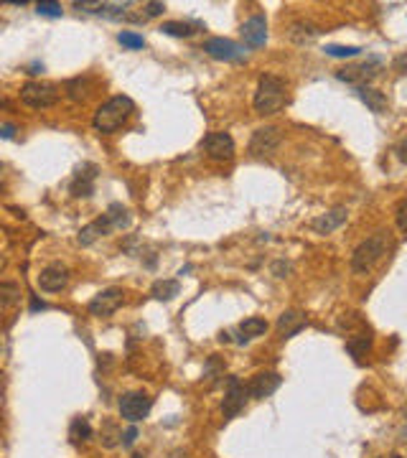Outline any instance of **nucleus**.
<instances>
[{
    "mask_svg": "<svg viewBox=\"0 0 407 458\" xmlns=\"http://www.w3.org/2000/svg\"><path fill=\"white\" fill-rule=\"evenodd\" d=\"M133 112H135V102L130 100V97L115 95V97H110L104 104L97 107L95 118H92V127H95L97 133L110 135L125 125L127 120L133 118Z\"/></svg>",
    "mask_w": 407,
    "mask_h": 458,
    "instance_id": "1",
    "label": "nucleus"
},
{
    "mask_svg": "<svg viewBox=\"0 0 407 458\" xmlns=\"http://www.w3.org/2000/svg\"><path fill=\"white\" fill-rule=\"evenodd\" d=\"M285 79L278 74H262L257 81V89H255V112L257 115H275V112H280L285 107Z\"/></svg>",
    "mask_w": 407,
    "mask_h": 458,
    "instance_id": "2",
    "label": "nucleus"
},
{
    "mask_svg": "<svg viewBox=\"0 0 407 458\" xmlns=\"http://www.w3.org/2000/svg\"><path fill=\"white\" fill-rule=\"evenodd\" d=\"M387 247H390L387 232H374L372 237H367L364 242L356 244L354 255H351V273L354 275L372 273L374 265L387 255Z\"/></svg>",
    "mask_w": 407,
    "mask_h": 458,
    "instance_id": "3",
    "label": "nucleus"
},
{
    "mask_svg": "<svg viewBox=\"0 0 407 458\" xmlns=\"http://www.w3.org/2000/svg\"><path fill=\"white\" fill-rule=\"evenodd\" d=\"M59 87L51 84V81H26L21 87V102L29 104L31 110H46L51 104L59 102Z\"/></svg>",
    "mask_w": 407,
    "mask_h": 458,
    "instance_id": "4",
    "label": "nucleus"
},
{
    "mask_svg": "<svg viewBox=\"0 0 407 458\" xmlns=\"http://www.w3.org/2000/svg\"><path fill=\"white\" fill-rule=\"evenodd\" d=\"M379 69H382V59L377 56H372V59L362 61V64H354V67H344L336 72V79L339 81H346L351 87H369V81L379 74Z\"/></svg>",
    "mask_w": 407,
    "mask_h": 458,
    "instance_id": "5",
    "label": "nucleus"
},
{
    "mask_svg": "<svg viewBox=\"0 0 407 458\" xmlns=\"http://www.w3.org/2000/svg\"><path fill=\"white\" fill-rule=\"evenodd\" d=\"M118 407H120V418L127 420L130 425H135V423H141L148 418L150 407H153V400H150L145 392H125V395L120 397Z\"/></svg>",
    "mask_w": 407,
    "mask_h": 458,
    "instance_id": "6",
    "label": "nucleus"
},
{
    "mask_svg": "<svg viewBox=\"0 0 407 458\" xmlns=\"http://www.w3.org/2000/svg\"><path fill=\"white\" fill-rule=\"evenodd\" d=\"M247 395H250V390L242 384V379L227 377V390H224V400H222V415L227 420H232V418H237L242 413Z\"/></svg>",
    "mask_w": 407,
    "mask_h": 458,
    "instance_id": "7",
    "label": "nucleus"
},
{
    "mask_svg": "<svg viewBox=\"0 0 407 458\" xmlns=\"http://www.w3.org/2000/svg\"><path fill=\"white\" fill-rule=\"evenodd\" d=\"M201 150L212 161H232L234 158V138L230 133H207L201 138Z\"/></svg>",
    "mask_w": 407,
    "mask_h": 458,
    "instance_id": "8",
    "label": "nucleus"
},
{
    "mask_svg": "<svg viewBox=\"0 0 407 458\" xmlns=\"http://www.w3.org/2000/svg\"><path fill=\"white\" fill-rule=\"evenodd\" d=\"M204 52L216 61H244L247 59V52H244V46L234 44L230 38H222V36H214V38H207L204 41Z\"/></svg>",
    "mask_w": 407,
    "mask_h": 458,
    "instance_id": "9",
    "label": "nucleus"
},
{
    "mask_svg": "<svg viewBox=\"0 0 407 458\" xmlns=\"http://www.w3.org/2000/svg\"><path fill=\"white\" fill-rule=\"evenodd\" d=\"M282 143V133L280 127L275 125H265V127H257L250 138V153L252 155H270L278 150V145Z\"/></svg>",
    "mask_w": 407,
    "mask_h": 458,
    "instance_id": "10",
    "label": "nucleus"
},
{
    "mask_svg": "<svg viewBox=\"0 0 407 458\" xmlns=\"http://www.w3.org/2000/svg\"><path fill=\"white\" fill-rule=\"evenodd\" d=\"M122 306V290L120 288H104L89 301V313L97 318H110L115 310Z\"/></svg>",
    "mask_w": 407,
    "mask_h": 458,
    "instance_id": "11",
    "label": "nucleus"
},
{
    "mask_svg": "<svg viewBox=\"0 0 407 458\" xmlns=\"http://www.w3.org/2000/svg\"><path fill=\"white\" fill-rule=\"evenodd\" d=\"M95 178H97L95 163H81L79 168L74 171V178H72V186H69L72 196L74 199H89L95 194Z\"/></svg>",
    "mask_w": 407,
    "mask_h": 458,
    "instance_id": "12",
    "label": "nucleus"
},
{
    "mask_svg": "<svg viewBox=\"0 0 407 458\" xmlns=\"http://www.w3.org/2000/svg\"><path fill=\"white\" fill-rule=\"evenodd\" d=\"M69 283V270L59 262H54V265L44 267L41 275H38V288L44 290V293H59V290L67 288Z\"/></svg>",
    "mask_w": 407,
    "mask_h": 458,
    "instance_id": "13",
    "label": "nucleus"
},
{
    "mask_svg": "<svg viewBox=\"0 0 407 458\" xmlns=\"http://www.w3.org/2000/svg\"><path fill=\"white\" fill-rule=\"evenodd\" d=\"M239 33H242V41L250 49H260V46L267 44V21L265 15H252V18H247V21L242 23V29H239Z\"/></svg>",
    "mask_w": 407,
    "mask_h": 458,
    "instance_id": "14",
    "label": "nucleus"
},
{
    "mask_svg": "<svg viewBox=\"0 0 407 458\" xmlns=\"http://www.w3.org/2000/svg\"><path fill=\"white\" fill-rule=\"evenodd\" d=\"M346 219H349L346 207H333V209H328L326 214L316 216V219L311 222V229L316 232V235H331V232H336V229L344 227Z\"/></svg>",
    "mask_w": 407,
    "mask_h": 458,
    "instance_id": "15",
    "label": "nucleus"
},
{
    "mask_svg": "<svg viewBox=\"0 0 407 458\" xmlns=\"http://www.w3.org/2000/svg\"><path fill=\"white\" fill-rule=\"evenodd\" d=\"M282 384V377L278 372H260L252 377V382L247 384V390L255 400H267L270 395L278 392V387Z\"/></svg>",
    "mask_w": 407,
    "mask_h": 458,
    "instance_id": "16",
    "label": "nucleus"
},
{
    "mask_svg": "<svg viewBox=\"0 0 407 458\" xmlns=\"http://www.w3.org/2000/svg\"><path fill=\"white\" fill-rule=\"evenodd\" d=\"M112 229V224H110V219L107 216H99V219H95V222H89L87 227H81L79 229V237H77V242L81 244V247H89L92 242H97L99 237L102 235H107Z\"/></svg>",
    "mask_w": 407,
    "mask_h": 458,
    "instance_id": "17",
    "label": "nucleus"
},
{
    "mask_svg": "<svg viewBox=\"0 0 407 458\" xmlns=\"http://www.w3.org/2000/svg\"><path fill=\"white\" fill-rule=\"evenodd\" d=\"M305 329V318L303 313H298V310H285L280 318H278V331H280L282 339H293L298 333Z\"/></svg>",
    "mask_w": 407,
    "mask_h": 458,
    "instance_id": "18",
    "label": "nucleus"
},
{
    "mask_svg": "<svg viewBox=\"0 0 407 458\" xmlns=\"http://www.w3.org/2000/svg\"><path fill=\"white\" fill-rule=\"evenodd\" d=\"M356 95H359V100H362L374 115H385L387 107H390L385 92H379V89H374V87H359L356 89Z\"/></svg>",
    "mask_w": 407,
    "mask_h": 458,
    "instance_id": "19",
    "label": "nucleus"
},
{
    "mask_svg": "<svg viewBox=\"0 0 407 458\" xmlns=\"http://www.w3.org/2000/svg\"><path fill=\"white\" fill-rule=\"evenodd\" d=\"M267 321L265 318H257V316H252V318H244L242 324H239V344H247L250 339H257V336H265L267 333Z\"/></svg>",
    "mask_w": 407,
    "mask_h": 458,
    "instance_id": "20",
    "label": "nucleus"
},
{
    "mask_svg": "<svg viewBox=\"0 0 407 458\" xmlns=\"http://www.w3.org/2000/svg\"><path fill=\"white\" fill-rule=\"evenodd\" d=\"M369 349H372L369 333H356V336H349L346 339V352L354 356V362H362L364 356L369 354Z\"/></svg>",
    "mask_w": 407,
    "mask_h": 458,
    "instance_id": "21",
    "label": "nucleus"
},
{
    "mask_svg": "<svg viewBox=\"0 0 407 458\" xmlns=\"http://www.w3.org/2000/svg\"><path fill=\"white\" fill-rule=\"evenodd\" d=\"M321 31L313 26V23H308V21H296L293 26H290V31H288V36L296 41V44H308V41H313V38L319 36Z\"/></svg>",
    "mask_w": 407,
    "mask_h": 458,
    "instance_id": "22",
    "label": "nucleus"
},
{
    "mask_svg": "<svg viewBox=\"0 0 407 458\" xmlns=\"http://www.w3.org/2000/svg\"><path fill=\"white\" fill-rule=\"evenodd\" d=\"M89 438H92V425H89L87 418H74L72 425H69V441L74 445H81L87 443Z\"/></svg>",
    "mask_w": 407,
    "mask_h": 458,
    "instance_id": "23",
    "label": "nucleus"
},
{
    "mask_svg": "<svg viewBox=\"0 0 407 458\" xmlns=\"http://www.w3.org/2000/svg\"><path fill=\"white\" fill-rule=\"evenodd\" d=\"M178 290H181V283L178 281H156L153 288H150V296L156 298V301H173L178 296Z\"/></svg>",
    "mask_w": 407,
    "mask_h": 458,
    "instance_id": "24",
    "label": "nucleus"
},
{
    "mask_svg": "<svg viewBox=\"0 0 407 458\" xmlns=\"http://www.w3.org/2000/svg\"><path fill=\"white\" fill-rule=\"evenodd\" d=\"M199 26H193V23H181V21H168L163 23L161 31L166 36H176V38H191L196 33Z\"/></svg>",
    "mask_w": 407,
    "mask_h": 458,
    "instance_id": "25",
    "label": "nucleus"
},
{
    "mask_svg": "<svg viewBox=\"0 0 407 458\" xmlns=\"http://www.w3.org/2000/svg\"><path fill=\"white\" fill-rule=\"evenodd\" d=\"M104 216L110 219V224H112V229H125V227H130V212H127L122 204H112L107 212H104Z\"/></svg>",
    "mask_w": 407,
    "mask_h": 458,
    "instance_id": "26",
    "label": "nucleus"
},
{
    "mask_svg": "<svg viewBox=\"0 0 407 458\" xmlns=\"http://www.w3.org/2000/svg\"><path fill=\"white\" fill-rule=\"evenodd\" d=\"M328 56H333V59H354V56H359L362 54V49L359 46H339V44H328L324 49Z\"/></svg>",
    "mask_w": 407,
    "mask_h": 458,
    "instance_id": "27",
    "label": "nucleus"
},
{
    "mask_svg": "<svg viewBox=\"0 0 407 458\" xmlns=\"http://www.w3.org/2000/svg\"><path fill=\"white\" fill-rule=\"evenodd\" d=\"M0 301L3 306H13L15 301H21V288L15 283H0Z\"/></svg>",
    "mask_w": 407,
    "mask_h": 458,
    "instance_id": "28",
    "label": "nucleus"
},
{
    "mask_svg": "<svg viewBox=\"0 0 407 458\" xmlns=\"http://www.w3.org/2000/svg\"><path fill=\"white\" fill-rule=\"evenodd\" d=\"M36 13L46 15V18H61L64 8H61V3H54V0H41V3H36Z\"/></svg>",
    "mask_w": 407,
    "mask_h": 458,
    "instance_id": "29",
    "label": "nucleus"
},
{
    "mask_svg": "<svg viewBox=\"0 0 407 458\" xmlns=\"http://www.w3.org/2000/svg\"><path fill=\"white\" fill-rule=\"evenodd\" d=\"M118 41L127 49H143L145 46V38L141 33H135V31H120L118 33Z\"/></svg>",
    "mask_w": 407,
    "mask_h": 458,
    "instance_id": "30",
    "label": "nucleus"
},
{
    "mask_svg": "<svg viewBox=\"0 0 407 458\" xmlns=\"http://www.w3.org/2000/svg\"><path fill=\"white\" fill-rule=\"evenodd\" d=\"M84 89H87V79H72L67 84V97L72 100V102H81L84 100Z\"/></svg>",
    "mask_w": 407,
    "mask_h": 458,
    "instance_id": "31",
    "label": "nucleus"
},
{
    "mask_svg": "<svg viewBox=\"0 0 407 458\" xmlns=\"http://www.w3.org/2000/svg\"><path fill=\"white\" fill-rule=\"evenodd\" d=\"M125 8H130V3H104L99 15H107L112 21H118V18H125Z\"/></svg>",
    "mask_w": 407,
    "mask_h": 458,
    "instance_id": "32",
    "label": "nucleus"
},
{
    "mask_svg": "<svg viewBox=\"0 0 407 458\" xmlns=\"http://www.w3.org/2000/svg\"><path fill=\"white\" fill-rule=\"evenodd\" d=\"M74 8L84 13H102L104 3L102 0H74Z\"/></svg>",
    "mask_w": 407,
    "mask_h": 458,
    "instance_id": "33",
    "label": "nucleus"
},
{
    "mask_svg": "<svg viewBox=\"0 0 407 458\" xmlns=\"http://www.w3.org/2000/svg\"><path fill=\"white\" fill-rule=\"evenodd\" d=\"M138 436H141V430H138V425H130V428L122 433V438H120V443H122V448H133V443L138 441Z\"/></svg>",
    "mask_w": 407,
    "mask_h": 458,
    "instance_id": "34",
    "label": "nucleus"
},
{
    "mask_svg": "<svg viewBox=\"0 0 407 458\" xmlns=\"http://www.w3.org/2000/svg\"><path fill=\"white\" fill-rule=\"evenodd\" d=\"M394 219H397V227H400V232L407 237V199L402 201L400 207H397V214H394Z\"/></svg>",
    "mask_w": 407,
    "mask_h": 458,
    "instance_id": "35",
    "label": "nucleus"
},
{
    "mask_svg": "<svg viewBox=\"0 0 407 458\" xmlns=\"http://www.w3.org/2000/svg\"><path fill=\"white\" fill-rule=\"evenodd\" d=\"M290 270H293V265H290V262H285V260H278V262L273 265V275H275V278H288Z\"/></svg>",
    "mask_w": 407,
    "mask_h": 458,
    "instance_id": "36",
    "label": "nucleus"
},
{
    "mask_svg": "<svg viewBox=\"0 0 407 458\" xmlns=\"http://www.w3.org/2000/svg\"><path fill=\"white\" fill-rule=\"evenodd\" d=\"M163 10H166V3H145V18H156V15H161Z\"/></svg>",
    "mask_w": 407,
    "mask_h": 458,
    "instance_id": "37",
    "label": "nucleus"
},
{
    "mask_svg": "<svg viewBox=\"0 0 407 458\" xmlns=\"http://www.w3.org/2000/svg\"><path fill=\"white\" fill-rule=\"evenodd\" d=\"M0 135H3V141H10L15 135V125H10V123H3L0 125Z\"/></svg>",
    "mask_w": 407,
    "mask_h": 458,
    "instance_id": "38",
    "label": "nucleus"
},
{
    "mask_svg": "<svg viewBox=\"0 0 407 458\" xmlns=\"http://www.w3.org/2000/svg\"><path fill=\"white\" fill-rule=\"evenodd\" d=\"M397 158H400L402 163H407V138L397 145Z\"/></svg>",
    "mask_w": 407,
    "mask_h": 458,
    "instance_id": "39",
    "label": "nucleus"
},
{
    "mask_svg": "<svg viewBox=\"0 0 407 458\" xmlns=\"http://www.w3.org/2000/svg\"><path fill=\"white\" fill-rule=\"evenodd\" d=\"M46 308H49V306H46L44 301H38L36 296L31 298V310H46Z\"/></svg>",
    "mask_w": 407,
    "mask_h": 458,
    "instance_id": "40",
    "label": "nucleus"
},
{
    "mask_svg": "<svg viewBox=\"0 0 407 458\" xmlns=\"http://www.w3.org/2000/svg\"><path fill=\"white\" fill-rule=\"evenodd\" d=\"M130 458H145V456H143V453H133Z\"/></svg>",
    "mask_w": 407,
    "mask_h": 458,
    "instance_id": "41",
    "label": "nucleus"
},
{
    "mask_svg": "<svg viewBox=\"0 0 407 458\" xmlns=\"http://www.w3.org/2000/svg\"><path fill=\"white\" fill-rule=\"evenodd\" d=\"M390 458H402V456H400V453H392V456H390Z\"/></svg>",
    "mask_w": 407,
    "mask_h": 458,
    "instance_id": "42",
    "label": "nucleus"
}]
</instances>
